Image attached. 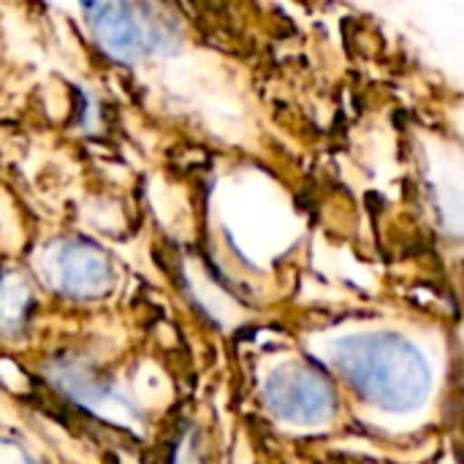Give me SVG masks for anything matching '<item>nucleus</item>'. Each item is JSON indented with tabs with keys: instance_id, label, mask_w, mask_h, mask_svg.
Segmentation results:
<instances>
[{
	"instance_id": "f257e3e1",
	"label": "nucleus",
	"mask_w": 464,
	"mask_h": 464,
	"mask_svg": "<svg viewBox=\"0 0 464 464\" xmlns=\"http://www.w3.org/2000/svg\"><path fill=\"white\" fill-rule=\"evenodd\" d=\"M334 362H340L356 394L378 408H413L427 394V364L400 340H353L351 348L334 353Z\"/></svg>"
},
{
	"instance_id": "f03ea898",
	"label": "nucleus",
	"mask_w": 464,
	"mask_h": 464,
	"mask_svg": "<svg viewBox=\"0 0 464 464\" xmlns=\"http://www.w3.org/2000/svg\"><path fill=\"white\" fill-rule=\"evenodd\" d=\"M84 16L95 44L117 63H141L163 54L179 38V24L158 5L90 3Z\"/></svg>"
},
{
	"instance_id": "7ed1b4c3",
	"label": "nucleus",
	"mask_w": 464,
	"mask_h": 464,
	"mask_svg": "<svg viewBox=\"0 0 464 464\" xmlns=\"http://www.w3.org/2000/svg\"><path fill=\"white\" fill-rule=\"evenodd\" d=\"M35 266L49 288L76 302L101 299L114 283L111 258L87 239H54L44 245Z\"/></svg>"
},
{
	"instance_id": "20e7f679",
	"label": "nucleus",
	"mask_w": 464,
	"mask_h": 464,
	"mask_svg": "<svg viewBox=\"0 0 464 464\" xmlns=\"http://www.w3.org/2000/svg\"><path fill=\"white\" fill-rule=\"evenodd\" d=\"M49 381L65 400L90 411L92 416H101L122 427L139 424V411L133 408V402L109 378H103L98 370H92L82 359L54 362L49 367Z\"/></svg>"
},
{
	"instance_id": "39448f33",
	"label": "nucleus",
	"mask_w": 464,
	"mask_h": 464,
	"mask_svg": "<svg viewBox=\"0 0 464 464\" xmlns=\"http://www.w3.org/2000/svg\"><path fill=\"white\" fill-rule=\"evenodd\" d=\"M266 402L280 419L304 424V421L321 419L329 411L332 397H329V389L318 378L302 370H285L269 378Z\"/></svg>"
},
{
	"instance_id": "423d86ee",
	"label": "nucleus",
	"mask_w": 464,
	"mask_h": 464,
	"mask_svg": "<svg viewBox=\"0 0 464 464\" xmlns=\"http://www.w3.org/2000/svg\"><path fill=\"white\" fill-rule=\"evenodd\" d=\"M33 307V288L19 272L0 277V334H16Z\"/></svg>"
},
{
	"instance_id": "0eeeda50",
	"label": "nucleus",
	"mask_w": 464,
	"mask_h": 464,
	"mask_svg": "<svg viewBox=\"0 0 464 464\" xmlns=\"http://www.w3.org/2000/svg\"><path fill=\"white\" fill-rule=\"evenodd\" d=\"M0 464H38L19 443L0 438Z\"/></svg>"
},
{
	"instance_id": "6e6552de",
	"label": "nucleus",
	"mask_w": 464,
	"mask_h": 464,
	"mask_svg": "<svg viewBox=\"0 0 464 464\" xmlns=\"http://www.w3.org/2000/svg\"><path fill=\"white\" fill-rule=\"evenodd\" d=\"M174 464H207L201 443H198V440H193V438H185V440L179 443V449H177Z\"/></svg>"
}]
</instances>
